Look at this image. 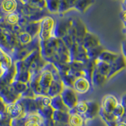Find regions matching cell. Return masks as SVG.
<instances>
[{
    "instance_id": "6da1fadb",
    "label": "cell",
    "mask_w": 126,
    "mask_h": 126,
    "mask_svg": "<svg viewBox=\"0 0 126 126\" xmlns=\"http://www.w3.org/2000/svg\"><path fill=\"white\" fill-rule=\"evenodd\" d=\"M1 6L4 12L11 13L15 9L16 3L14 0H4Z\"/></svg>"
},
{
    "instance_id": "7a4b0ae2",
    "label": "cell",
    "mask_w": 126,
    "mask_h": 126,
    "mask_svg": "<svg viewBox=\"0 0 126 126\" xmlns=\"http://www.w3.org/2000/svg\"><path fill=\"white\" fill-rule=\"evenodd\" d=\"M18 16L15 13H10L8 15L7 17V21L10 23H15L18 21Z\"/></svg>"
},
{
    "instance_id": "52a82bcc",
    "label": "cell",
    "mask_w": 126,
    "mask_h": 126,
    "mask_svg": "<svg viewBox=\"0 0 126 126\" xmlns=\"http://www.w3.org/2000/svg\"><path fill=\"white\" fill-rule=\"evenodd\" d=\"M125 4H126V0L125 1Z\"/></svg>"
},
{
    "instance_id": "5b68a950",
    "label": "cell",
    "mask_w": 126,
    "mask_h": 126,
    "mask_svg": "<svg viewBox=\"0 0 126 126\" xmlns=\"http://www.w3.org/2000/svg\"><path fill=\"white\" fill-rule=\"evenodd\" d=\"M27 126H38V125L33 122H31L28 124Z\"/></svg>"
},
{
    "instance_id": "3957f363",
    "label": "cell",
    "mask_w": 126,
    "mask_h": 126,
    "mask_svg": "<svg viewBox=\"0 0 126 126\" xmlns=\"http://www.w3.org/2000/svg\"><path fill=\"white\" fill-rule=\"evenodd\" d=\"M73 120H71V123L73 124V125L74 126H78L80 125L81 122V121L80 119H79V117L78 116H74L73 117Z\"/></svg>"
},
{
    "instance_id": "8992f818",
    "label": "cell",
    "mask_w": 126,
    "mask_h": 126,
    "mask_svg": "<svg viewBox=\"0 0 126 126\" xmlns=\"http://www.w3.org/2000/svg\"><path fill=\"white\" fill-rule=\"evenodd\" d=\"M117 126H126V123L125 122H120V123L118 124Z\"/></svg>"
},
{
    "instance_id": "277c9868",
    "label": "cell",
    "mask_w": 126,
    "mask_h": 126,
    "mask_svg": "<svg viewBox=\"0 0 126 126\" xmlns=\"http://www.w3.org/2000/svg\"><path fill=\"white\" fill-rule=\"evenodd\" d=\"M121 18H122V20L124 21V23H126V10L123 11V12L121 14Z\"/></svg>"
}]
</instances>
